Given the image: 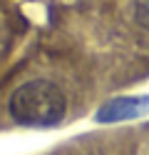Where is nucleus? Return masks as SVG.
<instances>
[{
    "mask_svg": "<svg viewBox=\"0 0 149 155\" xmlns=\"http://www.w3.org/2000/svg\"><path fill=\"white\" fill-rule=\"evenodd\" d=\"M149 110V98H112L104 103L97 113L99 123H119V120H132L139 118Z\"/></svg>",
    "mask_w": 149,
    "mask_h": 155,
    "instance_id": "2",
    "label": "nucleus"
},
{
    "mask_svg": "<svg viewBox=\"0 0 149 155\" xmlns=\"http://www.w3.org/2000/svg\"><path fill=\"white\" fill-rule=\"evenodd\" d=\"M134 20L149 30V0H137L134 3Z\"/></svg>",
    "mask_w": 149,
    "mask_h": 155,
    "instance_id": "3",
    "label": "nucleus"
},
{
    "mask_svg": "<svg viewBox=\"0 0 149 155\" xmlns=\"http://www.w3.org/2000/svg\"><path fill=\"white\" fill-rule=\"evenodd\" d=\"M65 93L50 80H30L10 95V118L23 128H50L65 115Z\"/></svg>",
    "mask_w": 149,
    "mask_h": 155,
    "instance_id": "1",
    "label": "nucleus"
}]
</instances>
